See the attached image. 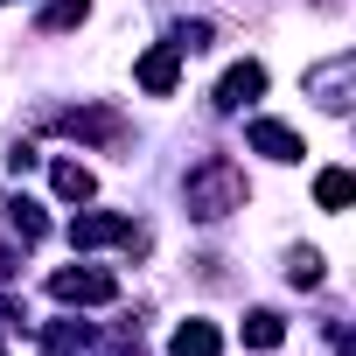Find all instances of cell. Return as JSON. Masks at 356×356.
Returning a JSON list of instances; mask_svg holds the SVG:
<instances>
[{
    "label": "cell",
    "instance_id": "1",
    "mask_svg": "<svg viewBox=\"0 0 356 356\" xmlns=\"http://www.w3.org/2000/svg\"><path fill=\"white\" fill-rule=\"evenodd\" d=\"M182 196H189V217H203V224H217V217H231V210H245V175H238V161H224V154H210L203 168H189V182H182Z\"/></svg>",
    "mask_w": 356,
    "mask_h": 356
},
{
    "label": "cell",
    "instance_id": "2",
    "mask_svg": "<svg viewBox=\"0 0 356 356\" xmlns=\"http://www.w3.org/2000/svg\"><path fill=\"white\" fill-rule=\"evenodd\" d=\"M49 293L63 307H105V300H119V280L98 266H63V273H49Z\"/></svg>",
    "mask_w": 356,
    "mask_h": 356
},
{
    "label": "cell",
    "instance_id": "3",
    "mask_svg": "<svg viewBox=\"0 0 356 356\" xmlns=\"http://www.w3.org/2000/svg\"><path fill=\"white\" fill-rule=\"evenodd\" d=\"M175 77H182V49H175V42H154V49L133 63V84H140V91H154V98H168V91H175Z\"/></svg>",
    "mask_w": 356,
    "mask_h": 356
},
{
    "label": "cell",
    "instance_id": "4",
    "mask_svg": "<svg viewBox=\"0 0 356 356\" xmlns=\"http://www.w3.org/2000/svg\"><path fill=\"white\" fill-rule=\"evenodd\" d=\"M70 245H77V252H91V245H133V224L112 217V210H84V217L70 224Z\"/></svg>",
    "mask_w": 356,
    "mask_h": 356
},
{
    "label": "cell",
    "instance_id": "5",
    "mask_svg": "<svg viewBox=\"0 0 356 356\" xmlns=\"http://www.w3.org/2000/svg\"><path fill=\"white\" fill-rule=\"evenodd\" d=\"M266 91V70L259 63H231L224 77H217V112H238V105H252Z\"/></svg>",
    "mask_w": 356,
    "mask_h": 356
},
{
    "label": "cell",
    "instance_id": "6",
    "mask_svg": "<svg viewBox=\"0 0 356 356\" xmlns=\"http://www.w3.org/2000/svg\"><path fill=\"white\" fill-rule=\"evenodd\" d=\"M245 140H252L266 161H300V154H307V140H300L293 126H280V119H252V133H245Z\"/></svg>",
    "mask_w": 356,
    "mask_h": 356
},
{
    "label": "cell",
    "instance_id": "7",
    "mask_svg": "<svg viewBox=\"0 0 356 356\" xmlns=\"http://www.w3.org/2000/svg\"><path fill=\"white\" fill-rule=\"evenodd\" d=\"M168 356H224L217 321H182V328H175V342H168Z\"/></svg>",
    "mask_w": 356,
    "mask_h": 356
},
{
    "label": "cell",
    "instance_id": "8",
    "mask_svg": "<svg viewBox=\"0 0 356 356\" xmlns=\"http://www.w3.org/2000/svg\"><path fill=\"white\" fill-rule=\"evenodd\" d=\"M56 126H63L70 140H112V133H119V112H105V105H84V112H63Z\"/></svg>",
    "mask_w": 356,
    "mask_h": 356
},
{
    "label": "cell",
    "instance_id": "9",
    "mask_svg": "<svg viewBox=\"0 0 356 356\" xmlns=\"http://www.w3.org/2000/svg\"><path fill=\"white\" fill-rule=\"evenodd\" d=\"M49 182H56V196H63V203H84V196L98 189L84 161H49Z\"/></svg>",
    "mask_w": 356,
    "mask_h": 356
},
{
    "label": "cell",
    "instance_id": "10",
    "mask_svg": "<svg viewBox=\"0 0 356 356\" xmlns=\"http://www.w3.org/2000/svg\"><path fill=\"white\" fill-rule=\"evenodd\" d=\"M245 342H252V349H280V342H286V321H280L273 307H252V314H245Z\"/></svg>",
    "mask_w": 356,
    "mask_h": 356
},
{
    "label": "cell",
    "instance_id": "11",
    "mask_svg": "<svg viewBox=\"0 0 356 356\" xmlns=\"http://www.w3.org/2000/svg\"><path fill=\"white\" fill-rule=\"evenodd\" d=\"M8 224H15V238H22V245H42V231H49V217H42L29 196H15V203H8Z\"/></svg>",
    "mask_w": 356,
    "mask_h": 356
},
{
    "label": "cell",
    "instance_id": "12",
    "mask_svg": "<svg viewBox=\"0 0 356 356\" xmlns=\"http://www.w3.org/2000/svg\"><path fill=\"white\" fill-rule=\"evenodd\" d=\"M349 196H356V182H349L342 168H321V175H314V203H321V210H342Z\"/></svg>",
    "mask_w": 356,
    "mask_h": 356
},
{
    "label": "cell",
    "instance_id": "13",
    "mask_svg": "<svg viewBox=\"0 0 356 356\" xmlns=\"http://www.w3.org/2000/svg\"><path fill=\"white\" fill-rule=\"evenodd\" d=\"M91 15V0H49V15H42V29H77Z\"/></svg>",
    "mask_w": 356,
    "mask_h": 356
},
{
    "label": "cell",
    "instance_id": "14",
    "mask_svg": "<svg viewBox=\"0 0 356 356\" xmlns=\"http://www.w3.org/2000/svg\"><path fill=\"white\" fill-rule=\"evenodd\" d=\"M286 280H293V286H321V252H300V259L286 266Z\"/></svg>",
    "mask_w": 356,
    "mask_h": 356
}]
</instances>
